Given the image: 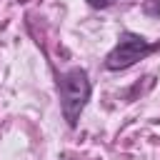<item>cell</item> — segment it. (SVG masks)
Instances as JSON below:
<instances>
[{
    "label": "cell",
    "instance_id": "3957f363",
    "mask_svg": "<svg viewBox=\"0 0 160 160\" xmlns=\"http://www.w3.org/2000/svg\"><path fill=\"white\" fill-rule=\"evenodd\" d=\"M92 5H108V2H112V0H90Z\"/></svg>",
    "mask_w": 160,
    "mask_h": 160
},
{
    "label": "cell",
    "instance_id": "6da1fadb",
    "mask_svg": "<svg viewBox=\"0 0 160 160\" xmlns=\"http://www.w3.org/2000/svg\"><path fill=\"white\" fill-rule=\"evenodd\" d=\"M88 98H90V80H88L85 70L75 68L60 78V102H62V112L70 125L78 122Z\"/></svg>",
    "mask_w": 160,
    "mask_h": 160
},
{
    "label": "cell",
    "instance_id": "7a4b0ae2",
    "mask_svg": "<svg viewBox=\"0 0 160 160\" xmlns=\"http://www.w3.org/2000/svg\"><path fill=\"white\" fill-rule=\"evenodd\" d=\"M155 45L148 42L142 35H135V32H125L120 38V42L112 48V52L108 55V68L110 70H125L130 65H135L140 58H145L148 52H152Z\"/></svg>",
    "mask_w": 160,
    "mask_h": 160
}]
</instances>
